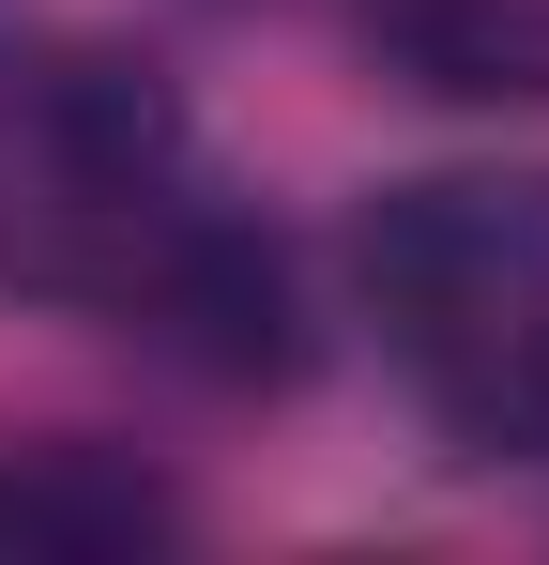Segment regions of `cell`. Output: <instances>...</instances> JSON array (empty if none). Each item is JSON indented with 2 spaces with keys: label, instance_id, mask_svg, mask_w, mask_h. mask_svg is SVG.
Here are the masks:
<instances>
[{
  "label": "cell",
  "instance_id": "obj_5",
  "mask_svg": "<svg viewBox=\"0 0 549 565\" xmlns=\"http://www.w3.org/2000/svg\"><path fill=\"white\" fill-rule=\"evenodd\" d=\"M229 15H260V0H229Z\"/></svg>",
  "mask_w": 549,
  "mask_h": 565
},
{
  "label": "cell",
  "instance_id": "obj_2",
  "mask_svg": "<svg viewBox=\"0 0 549 565\" xmlns=\"http://www.w3.org/2000/svg\"><path fill=\"white\" fill-rule=\"evenodd\" d=\"M352 321L458 459H549V169H412L352 214Z\"/></svg>",
  "mask_w": 549,
  "mask_h": 565
},
{
  "label": "cell",
  "instance_id": "obj_4",
  "mask_svg": "<svg viewBox=\"0 0 549 565\" xmlns=\"http://www.w3.org/2000/svg\"><path fill=\"white\" fill-rule=\"evenodd\" d=\"M352 31L428 107H549V0H352Z\"/></svg>",
  "mask_w": 549,
  "mask_h": 565
},
{
  "label": "cell",
  "instance_id": "obj_3",
  "mask_svg": "<svg viewBox=\"0 0 549 565\" xmlns=\"http://www.w3.org/2000/svg\"><path fill=\"white\" fill-rule=\"evenodd\" d=\"M183 504L153 459H122V444H77V428H31V444H0V565H138L169 551Z\"/></svg>",
  "mask_w": 549,
  "mask_h": 565
},
{
  "label": "cell",
  "instance_id": "obj_1",
  "mask_svg": "<svg viewBox=\"0 0 549 565\" xmlns=\"http://www.w3.org/2000/svg\"><path fill=\"white\" fill-rule=\"evenodd\" d=\"M0 306L107 321L214 397H260L305 367L290 245L214 169L198 107L138 46H92V31L0 46Z\"/></svg>",
  "mask_w": 549,
  "mask_h": 565
}]
</instances>
